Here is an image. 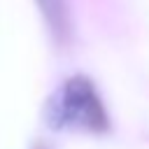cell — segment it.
Returning a JSON list of instances; mask_svg holds the SVG:
<instances>
[{
  "instance_id": "1",
  "label": "cell",
  "mask_w": 149,
  "mask_h": 149,
  "mask_svg": "<svg viewBox=\"0 0 149 149\" xmlns=\"http://www.w3.org/2000/svg\"><path fill=\"white\" fill-rule=\"evenodd\" d=\"M42 119L51 130H84V133H107L109 114L105 102L86 74L68 77L44 102Z\"/></svg>"
},
{
  "instance_id": "2",
  "label": "cell",
  "mask_w": 149,
  "mask_h": 149,
  "mask_svg": "<svg viewBox=\"0 0 149 149\" xmlns=\"http://www.w3.org/2000/svg\"><path fill=\"white\" fill-rule=\"evenodd\" d=\"M33 2L40 9L51 40L58 47H65L72 37V21H70L68 0H33Z\"/></svg>"
},
{
  "instance_id": "3",
  "label": "cell",
  "mask_w": 149,
  "mask_h": 149,
  "mask_svg": "<svg viewBox=\"0 0 149 149\" xmlns=\"http://www.w3.org/2000/svg\"><path fill=\"white\" fill-rule=\"evenodd\" d=\"M33 149H49V147H47V144H44V142H37V144H35V147H33Z\"/></svg>"
}]
</instances>
